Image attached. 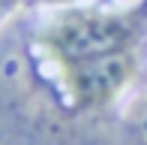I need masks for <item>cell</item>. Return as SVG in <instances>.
Segmentation results:
<instances>
[{"label":"cell","mask_w":147,"mask_h":145,"mask_svg":"<svg viewBox=\"0 0 147 145\" xmlns=\"http://www.w3.org/2000/svg\"><path fill=\"white\" fill-rule=\"evenodd\" d=\"M12 6H15L12 0H0V18H3L6 12H12Z\"/></svg>","instance_id":"cell-2"},{"label":"cell","mask_w":147,"mask_h":145,"mask_svg":"<svg viewBox=\"0 0 147 145\" xmlns=\"http://www.w3.org/2000/svg\"><path fill=\"white\" fill-rule=\"evenodd\" d=\"M48 3H69V0H48Z\"/></svg>","instance_id":"cell-3"},{"label":"cell","mask_w":147,"mask_h":145,"mask_svg":"<svg viewBox=\"0 0 147 145\" xmlns=\"http://www.w3.org/2000/svg\"><path fill=\"white\" fill-rule=\"evenodd\" d=\"M141 12L72 9L45 27L42 49L57 64L75 109H105L135 76Z\"/></svg>","instance_id":"cell-1"}]
</instances>
